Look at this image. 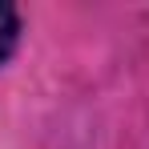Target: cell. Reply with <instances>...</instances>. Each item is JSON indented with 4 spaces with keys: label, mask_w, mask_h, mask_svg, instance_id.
Returning a JSON list of instances; mask_svg holds the SVG:
<instances>
[{
    "label": "cell",
    "mask_w": 149,
    "mask_h": 149,
    "mask_svg": "<svg viewBox=\"0 0 149 149\" xmlns=\"http://www.w3.org/2000/svg\"><path fill=\"white\" fill-rule=\"evenodd\" d=\"M16 36H20V16H16V8H12V4H0V65L12 56Z\"/></svg>",
    "instance_id": "6da1fadb"
}]
</instances>
